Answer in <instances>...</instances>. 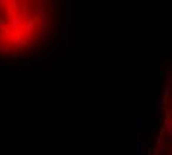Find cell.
I'll return each instance as SVG.
<instances>
[{
    "label": "cell",
    "mask_w": 172,
    "mask_h": 155,
    "mask_svg": "<svg viewBox=\"0 0 172 155\" xmlns=\"http://www.w3.org/2000/svg\"><path fill=\"white\" fill-rule=\"evenodd\" d=\"M154 155H172V73L163 97V120L162 128L154 149Z\"/></svg>",
    "instance_id": "cell-1"
}]
</instances>
